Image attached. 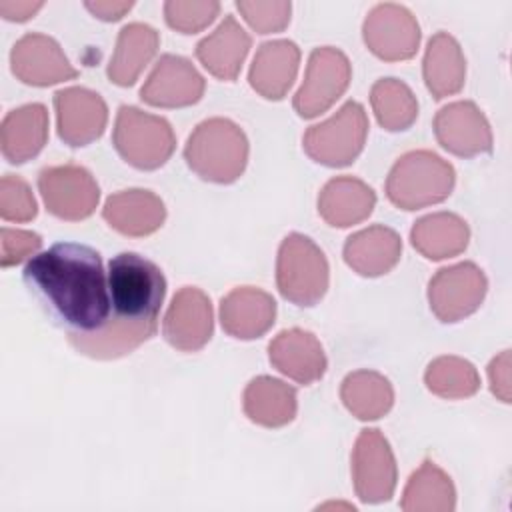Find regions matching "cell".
Wrapping results in <instances>:
<instances>
[{
  "instance_id": "1",
  "label": "cell",
  "mask_w": 512,
  "mask_h": 512,
  "mask_svg": "<svg viewBox=\"0 0 512 512\" xmlns=\"http://www.w3.org/2000/svg\"><path fill=\"white\" fill-rule=\"evenodd\" d=\"M24 282L68 336H88L108 324V274L100 254L86 244L58 242L34 254L24 266Z\"/></svg>"
},
{
  "instance_id": "2",
  "label": "cell",
  "mask_w": 512,
  "mask_h": 512,
  "mask_svg": "<svg viewBox=\"0 0 512 512\" xmlns=\"http://www.w3.org/2000/svg\"><path fill=\"white\" fill-rule=\"evenodd\" d=\"M106 274L110 292L108 324L88 336H68L74 350L98 360L130 354L152 338L166 296L162 270L136 252L114 256Z\"/></svg>"
},
{
  "instance_id": "3",
  "label": "cell",
  "mask_w": 512,
  "mask_h": 512,
  "mask_svg": "<svg viewBox=\"0 0 512 512\" xmlns=\"http://www.w3.org/2000/svg\"><path fill=\"white\" fill-rule=\"evenodd\" d=\"M184 158L202 180L230 184L238 180L248 162V138L228 118H208L188 136Z\"/></svg>"
},
{
  "instance_id": "4",
  "label": "cell",
  "mask_w": 512,
  "mask_h": 512,
  "mask_svg": "<svg viewBox=\"0 0 512 512\" xmlns=\"http://www.w3.org/2000/svg\"><path fill=\"white\" fill-rule=\"evenodd\" d=\"M454 182V168L444 158L430 150H412L392 166L386 178V196L402 210H418L446 200Z\"/></svg>"
},
{
  "instance_id": "5",
  "label": "cell",
  "mask_w": 512,
  "mask_h": 512,
  "mask_svg": "<svg viewBox=\"0 0 512 512\" xmlns=\"http://www.w3.org/2000/svg\"><path fill=\"white\" fill-rule=\"evenodd\" d=\"M328 260L316 242L304 234H288L276 258L280 294L296 306H314L328 290Z\"/></svg>"
},
{
  "instance_id": "6",
  "label": "cell",
  "mask_w": 512,
  "mask_h": 512,
  "mask_svg": "<svg viewBox=\"0 0 512 512\" xmlns=\"http://www.w3.org/2000/svg\"><path fill=\"white\" fill-rule=\"evenodd\" d=\"M118 154L138 170H156L168 162L176 136L168 120L136 106H120L112 132Z\"/></svg>"
},
{
  "instance_id": "7",
  "label": "cell",
  "mask_w": 512,
  "mask_h": 512,
  "mask_svg": "<svg viewBox=\"0 0 512 512\" xmlns=\"http://www.w3.org/2000/svg\"><path fill=\"white\" fill-rule=\"evenodd\" d=\"M366 136L368 116L358 102L348 100L334 116L310 126L302 138V146L314 162L340 168L358 158Z\"/></svg>"
},
{
  "instance_id": "8",
  "label": "cell",
  "mask_w": 512,
  "mask_h": 512,
  "mask_svg": "<svg viewBox=\"0 0 512 512\" xmlns=\"http://www.w3.org/2000/svg\"><path fill=\"white\" fill-rule=\"evenodd\" d=\"M352 76L346 54L332 46L312 50L304 82L294 96V110L302 118H314L326 112L348 88Z\"/></svg>"
},
{
  "instance_id": "9",
  "label": "cell",
  "mask_w": 512,
  "mask_h": 512,
  "mask_svg": "<svg viewBox=\"0 0 512 512\" xmlns=\"http://www.w3.org/2000/svg\"><path fill=\"white\" fill-rule=\"evenodd\" d=\"M486 290L488 280L474 262L440 268L428 282L430 310L440 322H458L480 308Z\"/></svg>"
},
{
  "instance_id": "10",
  "label": "cell",
  "mask_w": 512,
  "mask_h": 512,
  "mask_svg": "<svg viewBox=\"0 0 512 512\" xmlns=\"http://www.w3.org/2000/svg\"><path fill=\"white\" fill-rule=\"evenodd\" d=\"M396 478V460L384 434L376 428L362 430L352 450V482L356 496L366 504L386 502L394 494Z\"/></svg>"
},
{
  "instance_id": "11",
  "label": "cell",
  "mask_w": 512,
  "mask_h": 512,
  "mask_svg": "<svg viewBox=\"0 0 512 512\" xmlns=\"http://www.w3.org/2000/svg\"><path fill=\"white\" fill-rule=\"evenodd\" d=\"M38 188L48 212L72 222L88 218L100 200L94 176L76 164L44 168L38 174Z\"/></svg>"
},
{
  "instance_id": "12",
  "label": "cell",
  "mask_w": 512,
  "mask_h": 512,
  "mask_svg": "<svg viewBox=\"0 0 512 512\" xmlns=\"http://www.w3.org/2000/svg\"><path fill=\"white\" fill-rule=\"evenodd\" d=\"M362 36L374 56L386 62H398L416 54L420 44V26L408 8L384 2L368 12Z\"/></svg>"
},
{
  "instance_id": "13",
  "label": "cell",
  "mask_w": 512,
  "mask_h": 512,
  "mask_svg": "<svg viewBox=\"0 0 512 512\" xmlns=\"http://www.w3.org/2000/svg\"><path fill=\"white\" fill-rule=\"evenodd\" d=\"M214 314L210 298L196 286L180 288L162 322L166 342L182 352H196L212 338Z\"/></svg>"
},
{
  "instance_id": "14",
  "label": "cell",
  "mask_w": 512,
  "mask_h": 512,
  "mask_svg": "<svg viewBox=\"0 0 512 512\" xmlns=\"http://www.w3.org/2000/svg\"><path fill=\"white\" fill-rule=\"evenodd\" d=\"M10 66L18 80L32 86H50L78 76L60 44L46 34H24L10 52Z\"/></svg>"
},
{
  "instance_id": "15",
  "label": "cell",
  "mask_w": 512,
  "mask_h": 512,
  "mask_svg": "<svg viewBox=\"0 0 512 512\" xmlns=\"http://www.w3.org/2000/svg\"><path fill=\"white\" fill-rule=\"evenodd\" d=\"M434 134L444 150L462 158L492 150L490 124L470 100H458L440 108L434 116Z\"/></svg>"
},
{
  "instance_id": "16",
  "label": "cell",
  "mask_w": 512,
  "mask_h": 512,
  "mask_svg": "<svg viewBox=\"0 0 512 512\" xmlns=\"http://www.w3.org/2000/svg\"><path fill=\"white\" fill-rule=\"evenodd\" d=\"M204 78L196 66L176 54H164L140 90V98L150 106L184 108L196 104L204 94Z\"/></svg>"
},
{
  "instance_id": "17",
  "label": "cell",
  "mask_w": 512,
  "mask_h": 512,
  "mask_svg": "<svg viewBox=\"0 0 512 512\" xmlns=\"http://www.w3.org/2000/svg\"><path fill=\"white\" fill-rule=\"evenodd\" d=\"M58 136L68 146H86L102 136L108 122V108L100 94L70 86L54 94Z\"/></svg>"
},
{
  "instance_id": "18",
  "label": "cell",
  "mask_w": 512,
  "mask_h": 512,
  "mask_svg": "<svg viewBox=\"0 0 512 512\" xmlns=\"http://www.w3.org/2000/svg\"><path fill=\"white\" fill-rule=\"evenodd\" d=\"M272 366L298 384H312L326 372V354L320 340L302 328L278 332L268 344Z\"/></svg>"
},
{
  "instance_id": "19",
  "label": "cell",
  "mask_w": 512,
  "mask_h": 512,
  "mask_svg": "<svg viewBox=\"0 0 512 512\" xmlns=\"http://www.w3.org/2000/svg\"><path fill=\"white\" fill-rule=\"evenodd\" d=\"M276 320L274 298L254 286L230 290L220 302V322L224 332L240 340L264 336Z\"/></svg>"
},
{
  "instance_id": "20",
  "label": "cell",
  "mask_w": 512,
  "mask_h": 512,
  "mask_svg": "<svg viewBox=\"0 0 512 512\" xmlns=\"http://www.w3.org/2000/svg\"><path fill=\"white\" fill-rule=\"evenodd\" d=\"M104 220L124 236H148L166 220V206L150 190L130 188L112 194L102 208Z\"/></svg>"
},
{
  "instance_id": "21",
  "label": "cell",
  "mask_w": 512,
  "mask_h": 512,
  "mask_svg": "<svg viewBox=\"0 0 512 512\" xmlns=\"http://www.w3.org/2000/svg\"><path fill=\"white\" fill-rule=\"evenodd\" d=\"M298 64L300 48L292 40L264 42L256 50L248 72L250 86L268 100H280L294 84Z\"/></svg>"
},
{
  "instance_id": "22",
  "label": "cell",
  "mask_w": 512,
  "mask_h": 512,
  "mask_svg": "<svg viewBox=\"0 0 512 512\" xmlns=\"http://www.w3.org/2000/svg\"><path fill=\"white\" fill-rule=\"evenodd\" d=\"M48 140V110L44 104H24L8 112L0 126V148L10 164L38 156Z\"/></svg>"
},
{
  "instance_id": "23",
  "label": "cell",
  "mask_w": 512,
  "mask_h": 512,
  "mask_svg": "<svg viewBox=\"0 0 512 512\" xmlns=\"http://www.w3.org/2000/svg\"><path fill=\"white\" fill-rule=\"evenodd\" d=\"M402 254L400 236L388 226H368L352 234L344 244L346 264L360 276H382L390 272Z\"/></svg>"
},
{
  "instance_id": "24",
  "label": "cell",
  "mask_w": 512,
  "mask_h": 512,
  "mask_svg": "<svg viewBox=\"0 0 512 512\" xmlns=\"http://www.w3.org/2000/svg\"><path fill=\"white\" fill-rule=\"evenodd\" d=\"M248 50V32L236 22L234 16H224L216 30L198 42L196 56L212 76L232 82L240 74Z\"/></svg>"
},
{
  "instance_id": "25",
  "label": "cell",
  "mask_w": 512,
  "mask_h": 512,
  "mask_svg": "<svg viewBox=\"0 0 512 512\" xmlns=\"http://www.w3.org/2000/svg\"><path fill=\"white\" fill-rule=\"evenodd\" d=\"M374 206V190L354 176H336L328 180L318 196V214L336 228H348L366 220Z\"/></svg>"
},
{
  "instance_id": "26",
  "label": "cell",
  "mask_w": 512,
  "mask_h": 512,
  "mask_svg": "<svg viewBox=\"0 0 512 512\" xmlns=\"http://www.w3.org/2000/svg\"><path fill=\"white\" fill-rule=\"evenodd\" d=\"M246 416L266 428H280L294 420L298 402L296 390L272 376L252 378L242 396Z\"/></svg>"
},
{
  "instance_id": "27",
  "label": "cell",
  "mask_w": 512,
  "mask_h": 512,
  "mask_svg": "<svg viewBox=\"0 0 512 512\" xmlns=\"http://www.w3.org/2000/svg\"><path fill=\"white\" fill-rule=\"evenodd\" d=\"M422 72L428 90L438 100L462 90L466 78V60L454 36L448 32H436L428 40Z\"/></svg>"
},
{
  "instance_id": "28",
  "label": "cell",
  "mask_w": 512,
  "mask_h": 512,
  "mask_svg": "<svg viewBox=\"0 0 512 512\" xmlns=\"http://www.w3.org/2000/svg\"><path fill=\"white\" fill-rule=\"evenodd\" d=\"M158 44L160 36L152 26L142 22L124 26L108 64V78L118 86H132L154 58Z\"/></svg>"
},
{
  "instance_id": "29",
  "label": "cell",
  "mask_w": 512,
  "mask_h": 512,
  "mask_svg": "<svg viewBox=\"0 0 512 512\" xmlns=\"http://www.w3.org/2000/svg\"><path fill=\"white\" fill-rule=\"evenodd\" d=\"M412 246L430 260H444L466 250L470 240L468 224L452 212H434L414 222Z\"/></svg>"
},
{
  "instance_id": "30",
  "label": "cell",
  "mask_w": 512,
  "mask_h": 512,
  "mask_svg": "<svg viewBox=\"0 0 512 512\" xmlns=\"http://www.w3.org/2000/svg\"><path fill=\"white\" fill-rule=\"evenodd\" d=\"M456 506V490L450 476L432 460L410 476L400 508L404 512H452Z\"/></svg>"
},
{
  "instance_id": "31",
  "label": "cell",
  "mask_w": 512,
  "mask_h": 512,
  "mask_svg": "<svg viewBox=\"0 0 512 512\" xmlns=\"http://www.w3.org/2000/svg\"><path fill=\"white\" fill-rule=\"evenodd\" d=\"M340 398L360 420H378L394 404V390L386 376L374 370H356L342 380Z\"/></svg>"
},
{
  "instance_id": "32",
  "label": "cell",
  "mask_w": 512,
  "mask_h": 512,
  "mask_svg": "<svg viewBox=\"0 0 512 512\" xmlns=\"http://www.w3.org/2000/svg\"><path fill=\"white\" fill-rule=\"evenodd\" d=\"M370 104L378 124L384 130H408L418 116V102L414 92L396 78H380L370 90Z\"/></svg>"
},
{
  "instance_id": "33",
  "label": "cell",
  "mask_w": 512,
  "mask_h": 512,
  "mask_svg": "<svg viewBox=\"0 0 512 512\" xmlns=\"http://www.w3.org/2000/svg\"><path fill=\"white\" fill-rule=\"evenodd\" d=\"M424 382L432 394L448 400L468 398L480 388L476 368L460 356H440L432 360L426 368Z\"/></svg>"
},
{
  "instance_id": "34",
  "label": "cell",
  "mask_w": 512,
  "mask_h": 512,
  "mask_svg": "<svg viewBox=\"0 0 512 512\" xmlns=\"http://www.w3.org/2000/svg\"><path fill=\"white\" fill-rule=\"evenodd\" d=\"M220 12V4L214 0L206 2H184L170 0L164 4V16L168 26L182 34H194L204 30Z\"/></svg>"
},
{
  "instance_id": "35",
  "label": "cell",
  "mask_w": 512,
  "mask_h": 512,
  "mask_svg": "<svg viewBox=\"0 0 512 512\" xmlns=\"http://www.w3.org/2000/svg\"><path fill=\"white\" fill-rule=\"evenodd\" d=\"M38 206L24 178L4 174L0 180V216L10 222H28L36 216Z\"/></svg>"
},
{
  "instance_id": "36",
  "label": "cell",
  "mask_w": 512,
  "mask_h": 512,
  "mask_svg": "<svg viewBox=\"0 0 512 512\" xmlns=\"http://www.w3.org/2000/svg\"><path fill=\"white\" fill-rule=\"evenodd\" d=\"M236 8L244 16V20L258 32V34H270L280 32L290 22V2L284 0H272V2H236Z\"/></svg>"
},
{
  "instance_id": "37",
  "label": "cell",
  "mask_w": 512,
  "mask_h": 512,
  "mask_svg": "<svg viewBox=\"0 0 512 512\" xmlns=\"http://www.w3.org/2000/svg\"><path fill=\"white\" fill-rule=\"evenodd\" d=\"M42 246V238L36 232L30 230H18L4 226L0 230V264L4 268L24 262L26 258H32Z\"/></svg>"
},
{
  "instance_id": "38",
  "label": "cell",
  "mask_w": 512,
  "mask_h": 512,
  "mask_svg": "<svg viewBox=\"0 0 512 512\" xmlns=\"http://www.w3.org/2000/svg\"><path fill=\"white\" fill-rule=\"evenodd\" d=\"M488 380L490 390L502 402H510V350L500 352L488 364Z\"/></svg>"
},
{
  "instance_id": "39",
  "label": "cell",
  "mask_w": 512,
  "mask_h": 512,
  "mask_svg": "<svg viewBox=\"0 0 512 512\" xmlns=\"http://www.w3.org/2000/svg\"><path fill=\"white\" fill-rule=\"evenodd\" d=\"M86 8L96 18L112 22V20H120L132 8V2L130 0H96V2H86Z\"/></svg>"
},
{
  "instance_id": "40",
  "label": "cell",
  "mask_w": 512,
  "mask_h": 512,
  "mask_svg": "<svg viewBox=\"0 0 512 512\" xmlns=\"http://www.w3.org/2000/svg\"><path fill=\"white\" fill-rule=\"evenodd\" d=\"M42 8V2H30V0H0V14L6 20L24 22L30 16H34Z\"/></svg>"
}]
</instances>
